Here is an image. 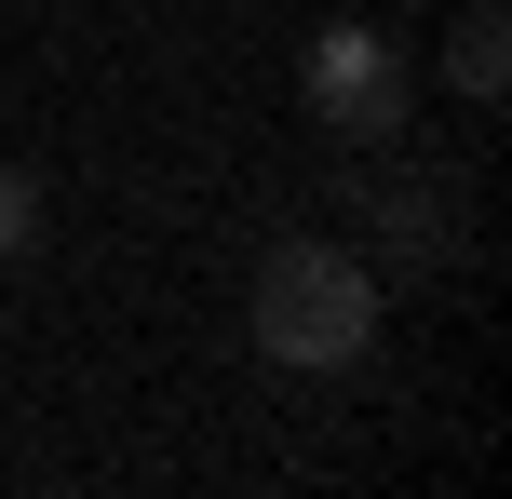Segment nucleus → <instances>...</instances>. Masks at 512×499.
Here are the masks:
<instances>
[{
    "label": "nucleus",
    "instance_id": "1",
    "mask_svg": "<svg viewBox=\"0 0 512 499\" xmlns=\"http://www.w3.org/2000/svg\"><path fill=\"white\" fill-rule=\"evenodd\" d=\"M256 351H270L283 378H351L364 351H378V270L351 257V243L297 230L256 257Z\"/></svg>",
    "mask_w": 512,
    "mask_h": 499
},
{
    "label": "nucleus",
    "instance_id": "2",
    "mask_svg": "<svg viewBox=\"0 0 512 499\" xmlns=\"http://www.w3.org/2000/svg\"><path fill=\"white\" fill-rule=\"evenodd\" d=\"M297 95H310V122L351 135V149H405V122H418V68L378 41V27H324L310 68H297Z\"/></svg>",
    "mask_w": 512,
    "mask_h": 499
},
{
    "label": "nucleus",
    "instance_id": "3",
    "mask_svg": "<svg viewBox=\"0 0 512 499\" xmlns=\"http://www.w3.org/2000/svg\"><path fill=\"white\" fill-rule=\"evenodd\" d=\"M445 81H459L472 108H499V81H512V14L499 0H472V14L445 27Z\"/></svg>",
    "mask_w": 512,
    "mask_h": 499
},
{
    "label": "nucleus",
    "instance_id": "4",
    "mask_svg": "<svg viewBox=\"0 0 512 499\" xmlns=\"http://www.w3.org/2000/svg\"><path fill=\"white\" fill-rule=\"evenodd\" d=\"M364 216H378L391 243H418V270H445V257H459V203H445V189H418V176H391Z\"/></svg>",
    "mask_w": 512,
    "mask_h": 499
},
{
    "label": "nucleus",
    "instance_id": "5",
    "mask_svg": "<svg viewBox=\"0 0 512 499\" xmlns=\"http://www.w3.org/2000/svg\"><path fill=\"white\" fill-rule=\"evenodd\" d=\"M27 243H41V189L0 162V257H27Z\"/></svg>",
    "mask_w": 512,
    "mask_h": 499
}]
</instances>
